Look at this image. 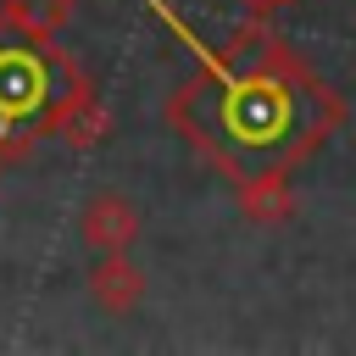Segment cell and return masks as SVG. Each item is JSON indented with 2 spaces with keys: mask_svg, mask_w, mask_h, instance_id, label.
<instances>
[{
  "mask_svg": "<svg viewBox=\"0 0 356 356\" xmlns=\"http://www.w3.org/2000/svg\"><path fill=\"white\" fill-rule=\"evenodd\" d=\"M345 95L289 44L250 67H217L195 56V78L167 95V122L222 178L261 167L295 172L345 128Z\"/></svg>",
  "mask_w": 356,
  "mask_h": 356,
  "instance_id": "6da1fadb",
  "label": "cell"
},
{
  "mask_svg": "<svg viewBox=\"0 0 356 356\" xmlns=\"http://www.w3.org/2000/svg\"><path fill=\"white\" fill-rule=\"evenodd\" d=\"M83 78V67L56 39H17L0 33V139L11 145V161H22L39 139V122L50 106Z\"/></svg>",
  "mask_w": 356,
  "mask_h": 356,
  "instance_id": "7a4b0ae2",
  "label": "cell"
},
{
  "mask_svg": "<svg viewBox=\"0 0 356 356\" xmlns=\"http://www.w3.org/2000/svg\"><path fill=\"white\" fill-rule=\"evenodd\" d=\"M106 134H111V106L100 100V89H95L89 72H83V78L50 106V117L39 122V139H61L67 150H95Z\"/></svg>",
  "mask_w": 356,
  "mask_h": 356,
  "instance_id": "3957f363",
  "label": "cell"
},
{
  "mask_svg": "<svg viewBox=\"0 0 356 356\" xmlns=\"http://www.w3.org/2000/svg\"><path fill=\"white\" fill-rule=\"evenodd\" d=\"M145 234V217L139 206L122 195V189H95L83 206H78V239L106 256V250H134V239Z\"/></svg>",
  "mask_w": 356,
  "mask_h": 356,
  "instance_id": "277c9868",
  "label": "cell"
},
{
  "mask_svg": "<svg viewBox=\"0 0 356 356\" xmlns=\"http://www.w3.org/2000/svg\"><path fill=\"white\" fill-rule=\"evenodd\" d=\"M234 206H239V217L250 228H284V222H295L300 200H295L289 167H261V172L234 178Z\"/></svg>",
  "mask_w": 356,
  "mask_h": 356,
  "instance_id": "5b68a950",
  "label": "cell"
},
{
  "mask_svg": "<svg viewBox=\"0 0 356 356\" xmlns=\"http://www.w3.org/2000/svg\"><path fill=\"white\" fill-rule=\"evenodd\" d=\"M145 289H150V278H145V267H139L128 250H106V256L89 267V300H95L106 317H128V312H139Z\"/></svg>",
  "mask_w": 356,
  "mask_h": 356,
  "instance_id": "8992f818",
  "label": "cell"
},
{
  "mask_svg": "<svg viewBox=\"0 0 356 356\" xmlns=\"http://www.w3.org/2000/svg\"><path fill=\"white\" fill-rule=\"evenodd\" d=\"M78 0H0V33L17 39H61Z\"/></svg>",
  "mask_w": 356,
  "mask_h": 356,
  "instance_id": "52a82bcc",
  "label": "cell"
},
{
  "mask_svg": "<svg viewBox=\"0 0 356 356\" xmlns=\"http://www.w3.org/2000/svg\"><path fill=\"white\" fill-rule=\"evenodd\" d=\"M234 6H245L250 17H273V11H284V6H295V0H234Z\"/></svg>",
  "mask_w": 356,
  "mask_h": 356,
  "instance_id": "ba28073f",
  "label": "cell"
},
{
  "mask_svg": "<svg viewBox=\"0 0 356 356\" xmlns=\"http://www.w3.org/2000/svg\"><path fill=\"white\" fill-rule=\"evenodd\" d=\"M6 161H11V145H6V139H0V167H6Z\"/></svg>",
  "mask_w": 356,
  "mask_h": 356,
  "instance_id": "9c48e42d",
  "label": "cell"
}]
</instances>
